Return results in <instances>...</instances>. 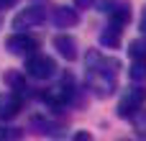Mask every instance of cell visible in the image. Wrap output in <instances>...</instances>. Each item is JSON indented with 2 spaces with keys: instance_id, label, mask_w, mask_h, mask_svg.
Returning a JSON list of instances; mask_svg holds the SVG:
<instances>
[{
  "instance_id": "obj_1",
  "label": "cell",
  "mask_w": 146,
  "mask_h": 141,
  "mask_svg": "<svg viewBox=\"0 0 146 141\" xmlns=\"http://www.w3.org/2000/svg\"><path fill=\"white\" fill-rule=\"evenodd\" d=\"M74 95H77V85H74V77H72V74H62V77L56 80V85H51L49 90L38 92V98H41L46 105H51V108H64V105H69V103L74 100Z\"/></svg>"
},
{
  "instance_id": "obj_2",
  "label": "cell",
  "mask_w": 146,
  "mask_h": 141,
  "mask_svg": "<svg viewBox=\"0 0 146 141\" xmlns=\"http://www.w3.org/2000/svg\"><path fill=\"white\" fill-rule=\"evenodd\" d=\"M115 72H105V69H85V85L95 98H110L118 87L115 82Z\"/></svg>"
},
{
  "instance_id": "obj_3",
  "label": "cell",
  "mask_w": 146,
  "mask_h": 141,
  "mask_svg": "<svg viewBox=\"0 0 146 141\" xmlns=\"http://www.w3.org/2000/svg\"><path fill=\"white\" fill-rule=\"evenodd\" d=\"M23 72H26L28 77H33V80H51V77L56 74V62L36 49V51H31V54L26 57Z\"/></svg>"
},
{
  "instance_id": "obj_4",
  "label": "cell",
  "mask_w": 146,
  "mask_h": 141,
  "mask_svg": "<svg viewBox=\"0 0 146 141\" xmlns=\"http://www.w3.org/2000/svg\"><path fill=\"white\" fill-rule=\"evenodd\" d=\"M146 105V87L141 82H136L133 87H128L118 103V118H131L133 113H139Z\"/></svg>"
},
{
  "instance_id": "obj_5",
  "label": "cell",
  "mask_w": 146,
  "mask_h": 141,
  "mask_svg": "<svg viewBox=\"0 0 146 141\" xmlns=\"http://www.w3.org/2000/svg\"><path fill=\"white\" fill-rule=\"evenodd\" d=\"M46 18H49V13H46L44 5H28V8H21V10L13 15L10 26H13L15 31H28V28L41 26Z\"/></svg>"
},
{
  "instance_id": "obj_6",
  "label": "cell",
  "mask_w": 146,
  "mask_h": 141,
  "mask_svg": "<svg viewBox=\"0 0 146 141\" xmlns=\"http://www.w3.org/2000/svg\"><path fill=\"white\" fill-rule=\"evenodd\" d=\"M3 46H5V51H10V54H15V57H28L31 51L38 49V39L28 36L26 31H15L13 36L5 39Z\"/></svg>"
},
{
  "instance_id": "obj_7",
  "label": "cell",
  "mask_w": 146,
  "mask_h": 141,
  "mask_svg": "<svg viewBox=\"0 0 146 141\" xmlns=\"http://www.w3.org/2000/svg\"><path fill=\"white\" fill-rule=\"evenodd\" d=\"M85 69H105V72H121V62L115 57H105L98 49H90L85 54Z\"/></svg>"
},
{
  "instance_id": "obj_8",
  "label": "cell",
  "mask_w": 146,
  "mask_h": 141,
  "mask_svg": "<svg viewBox=\"0 0 146 141\" xmlns=\"http://www.w3.org/2000/svg\"><path fill=\"white\" fill-rule=\"evenodd\" d=\"M23 108V98L13 90L0 92V121H13Z\"/></svg>"
},
{
  "instance_id": "obj_9",
  "label": "cell",
  "mask_w": 146,
  "mask_h": 141,
  "mask_svg": "<svg viewBox=\"0 0 146 141\" xmlns=\"http://www.w3.org/2000/svg\"><path fill=\"white\" fill-rule=\"evenodd\" d=\"M31 128L38 131L41 136H62L64 134V123L54 121L51 116H33L31 118Z\"/></svg>"
},
{
  "instance_id": "obj_10",
  "label": "cell",
  "mask_w": 146,
  "mask_h": 141,
  "mask_svg": "<svg viewBox=\"0 0 146 141\" xmlns=\"http://www.w3.org/2000/svg\"><path fill=\"white\" fill-rule=\"evenodd\" d=\"M51 44H54L56 54H59L62 59H67V62H74V59L80 57V51H77V39L69 36V33H59V36H54Z\"/></svg>"
},
{
  "instance_id": "obj_11",
  "label": "cell",
  "mask_w": 146,
  "mask_h": 141,
  "mask_svg": "<svg viewBox=\"0 0 146 141\" xmlns=\"http://www.w3.org/2000/svg\"><path fill=\"white\" fill-rule=\"evenodd\" d=\"M51 23H54L56 28H74V26L80 23V13H77V8L59 5V8H54V13H51Z\"/></svg>"
},
{
  "instance_id": "obj_12",
  "label": "cell",
  "mask_w": 146,
  "mask_h": 141,
  "mask_svg": "<svg viewBox=\"0 0 146 141\" xmlns=\"http://www.w3.org/2000/svg\"><path fill=\"white\" fill-rule=\"evenodd\" d=\"M121 36H123V28L108 21V26H103L98 41H100L103 49H121Z\"/></svg>"
},
{
  "instance_id": "obj_13",
  "label": "cell",
  "mask_w": 146,
  "mask_h": 141,
  "mask_svg": "<svg viewBox=\"0 0 146 141\" xmlns=\"http://www.w3.org/2000/svg\"><path fill=\"white\" fill-rule=\"evenodd\" d=\"M5 85H10V90H13V92H18L23 100L31 95V87L26 85V72H18V69L5 72Z\"/></svg>"
},
{
  "instance_id": "obj_14",
  "label": "cell",
  "mask_w": 146,
  "mask_h": 141,
  "mask_svg": "<svg viewBox=\"0 0 146 141\" xmlns=\"http://www.w3.org/2000/svg\"><path fill=\"white\" fill-rule=\"evenodd\" d=\"M108 21L115 23V26H121V28H126V26L131 23V5H128V3L110 5V8H108Z\"/></svg>"
},
{
  "instance_id": "obj_15",
  "label": "cell",
  "mask_w": 146,
  "mask_h": 141,
  "mask_svg": "<svg viewBox=\"0 0 146 141\" xmlns=\"http://www.w3.org/2000/svg\"><path fill=\"white\" fill-rule=\"evenodd\" d=\"M128 80L131 82H146V59H133L128 67Z\"/></svg>"
},
{
  "instance_id": "obj_16",
  "label": "cell",
  "mask_w": 146,
  "mask_h": 141,
  "mask_svg": "<svg viewBox=\"0 0 146 141\" xmlns=\"http://www.w3.org/2000/svg\"><path fill=\"white\" fill-rule=\"evenodd\" d=\"M128 57L131 59H146V33L128 44Z\"/></svg>"
},
{
  "instance_id": "obj_17",
  "label": "cell",
  "mask_w": 146,
  "mask_h": 141,
  "mask_svg": "<svg viewBox=\"0 0 146 141\" xmlns=\"http://www.w3.org/2000/svg\"><path fill=\"white\" fill-rule=\"evenodd\" d=\"M131 121H133V131H136L141 139H146V110L141 108L139 113H133V116H131Z\"/></svg>"
},
{
  "instance_id": "obj_18",
  "label": "cell",
  "mask_w": 146,
  "mask_h": 141,
  "mask_svg": "<svg viewBox=\"0 0 146 141\" xmlns=\"http://www.w3.org/2000/svg\"><path fill=\"white\" fill-rule=\"evenodd\" d=\"M21 136V128H0V139H18Z\"/></svg>"
},
{
  "instance_id": "obj_19",
  "label": "cell",
  "mask_w": 146,
  "mask_h": 141,
  "mask_svg": "<svg viewBox=\"0 0 146 141\" xmlns=\"http://www.w3.org/2000/svg\"><path fill=\"white\" fill-rule=\"evenodd\" d=\"M74 8H77V10H87V8H95V0H74Z\"/></svg>"
},
{
  "instance_id": "obj_20",
  "label": "cell",
  "mask_w": 146,
  "mask_h": 141,
  "mask_svg": "<svg viewBox=\"0 0 146 141\" xmlns=\"http://www.w3.org/2000/svg\"><path fill=\"white\" fill-rule=\"evenodd\" d=\"M18 0H0V10H8V8H13Z\"/></svg>"
},
{
  "instance_id": "obj_21",
  "label": "cell",
  "mask_w": 146,
  "mask_h": 141,
  "mask_svg": "<svg viewBox=\"0 0 146 141\" xmlns=\"http://www.w3.org/2000/svg\"><path fill=\"white\" fill-rule=\"evenodd\" d=\"M139 28H141V33H146V8H144V13H141V21H139Z\"/></svg>"
},
{
  "instance_id": "obj_22",
  "label": "cell",
  "mask_w": 146,
  "mask_h": 141,
  "mask_svg": "<svg viewBox=\"0 0 146 141\" xmlns=\"http://www.w3.org/2000/svg\"><path fill=\"white\" fill-rule=\"evenodd\" d=\"M74 139H77V141H85V139H92V136H90V134H77Z\"/></svg>"
},
{
  "instance_id": "obj_23",
  "label": "cell",
  "mask_w": 146,
  "mask_h": 141,
  "mask_svg": "<svg viewBox=\"0 0 146 141\" xmlns=\"http://www.w3.org/2000/svg\"><path fill=\"white\" fill-rule=\"evenodd\" d=\"M0 28H3V10H0Z\"/></svg>"
}]
</instances>
